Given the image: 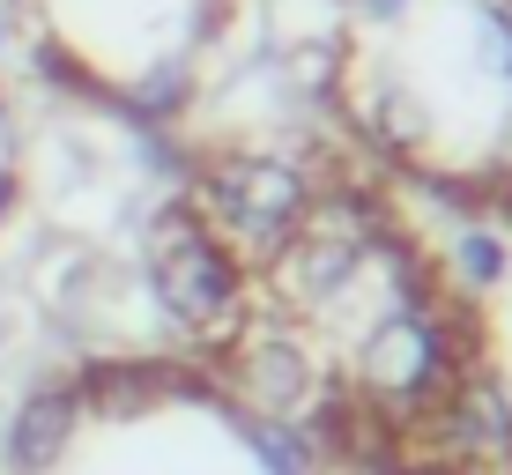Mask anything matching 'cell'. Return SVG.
I'll return each instance as SVG.
<instances>
[{
  "label": "cell",
  "mask_w": 512,
  "mask_h": 475,
  "mask_svg": "<svg viewBox=\"0 0 512 475\" xmlns=\"http://www.w3.org/2000/svg\"><path fill=\"white\" fill-rule=\"evenodd\" d=\"M483 357L475 349V327L461 312V297L438 290L431 268H409V283H394L372 312H357L342 349V386L364 416H379L386 431L401 416H416L423 401L438 394L453 372Z\"/></svg>",
  "instance_id": "obj_1"
},
{
  "label": "cell",
  "mask_w": 512,
  "mask_h": 475,
  "mask_svg": "<svg viewBox=\"0 0 512 475\" xmlns=\"http://www.w3.org/2000/svg\"><path fill=\"white\" fill-rule=\"evenodd\" d=\"M394 245H401V223H394V201L379 186L327 179L320 201L305 208V223L290 231V245L253 275L260 305L297 320V327H334L342 312L357 320V297Z\"/></svg>",
  "instance_id": "obj_2"
},
{
  "label": "cell",
  "mask_w": 512,
  "mask_h": 475,
  "mask_svg": "<svg viewBox=\"0 0 512 475\" xmlns=\"http://www.w3.org/2000/svg\"><path fill=\"white\" fill-rule=\"evenodd\" d=\"M141 297H149V312L171 334H186L201 357H216L253 320L260 283L186 201H164L141 223Z\"/></svg>",
  "instance_id": "obj_3"
},
{
  "label": "cell",
  "mask_w": 512,
  "mask_h": 475,
  "mask_svg": "<svg viewBox=\"0 0 512 475\" xmlns=\"http://www.w3.org/2000/svg\"><path fill=\"white\" fill-rule=\"evenodd\" d=\"M320 186L327 179L312 171V156L290 142H223L193 164L186 208L260 275L290 245V231L305 223V208L320 201Z\"/></svg>",
  "instance_id": "obj_4"
},
{
  "label": "cell",
  "mask_w": 512,
  "mask_h": 475,
  "mask_svg": "<svg viewBox=\"0 0 512 475\" xmlns=\"http://www.w3.org/2000/svg\"><path fill=\"white\" fill-rule=\"evenodd\" d=\"M401 475H512V386L490 357L453 372L416 416L394 424Z\"/></svg>",
  "instance_id": "obj_5"
},
{
  "label": "cell",
  "mask_w": 512,
  "mask_h": 475,
  "mask_svg": "<svg viewBox=\"0 0 512 475\" xmlns=\"http://www.w3.org/2000/svg\"><path fill=\"white\" fill-rule=\"evenodd\" d=\"M208 386H216V409L312 424L320 401H327V386H334V364L312 349V327H297V320H282V312L253 305V320L208 357Z\"/></svg>",
  "instance_id": "obj_6"
},
{
  "label": "cell",
  "mask_w": 512,
  "mask_h": 475,
  "mask_svg": "<svg viewBox=\"0 0 512 475\" xmlns=\"http://www.w3.org/2000/svg\"><path fill=\"white\" fill-rule=\"evenodd\" d=\"M82 386L75 379H45L0 416V475H52L82 438Z\"/></svg>",
  "instance_id": "obj_7"
},
{
  "label": "cell",
  "mask_w": 512,
  "mask_h": 475,
  "mask_svg": "<svg viewBox=\"0 0 512 475\" xmlns=\"http://www.w3.org/2000/svg\"><path fill=\"white\" fill-rule=\"evenodd\" d=\"M431 275H438V290H453L461 305L468 297H490V290H505V275H512V245L498 238V223H453Z\"/></svg>",
  "instance_id": "obj_8"
},
{
  "label": "cell",
  "mask_w": 512,
  "mask_h": 475,
  "mask_svg": "<svg viewBox=\"0 0 512 475\" xmlns=\"http://www.w3.org/2000/svg\"><path fill=\"white\" fill-rule=\"evenodd\" d=\"M223 424L238 431V446L253 453L260 475H327V453L312 424H282V416H245V409H223Z\"/></svg>",
  "instance_id": "obj_9"
},
{
  "label": "cell",
  "mask_w": 512,
  "mask_h": 475,
  "mask_svg": "<svg viewBox=\"0 0 512 475\" xmlns=\"http://www.w3.org/2000/svg\"><path fill=\"white\" fill-rule=\"evenodd\" d=\"M8 52H15V8L0 0V60H8Z\"/></svg>",
  "instance_id": "obj_10"
}]
</instances>
